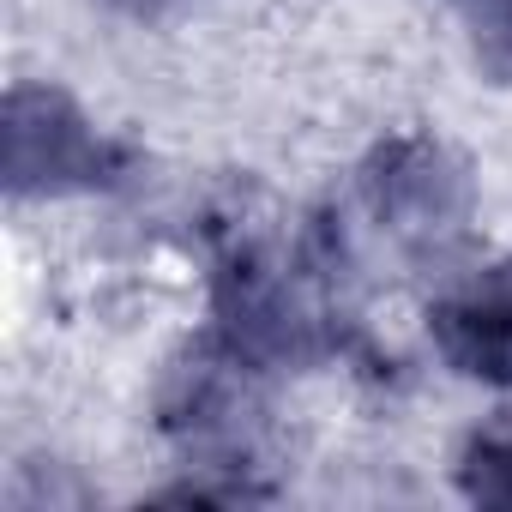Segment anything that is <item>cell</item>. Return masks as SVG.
<instances>
[{"instance_id":"obj_1","label":"cell","mask_w":512,"mask_h":512,"mask_svg":"<svg viewBox=\"0 0 512 512\" xmlns=\"http://www.w3.org/2000/svg\"><path fill=\"white\" fill-rule=\"evenodd\" d=\"M217 332L260 368H314L344 350V302H338V247L308 229L296 241L223 223L217 272H211Z\"/></svg>"},{"instance_id":"obj_2","label":"cell","mask_w":512,"mask_h":512,"mask_svg":"<svg viewBox=\"0 0 512 512\" xmlns=\"http://www.w3.org/2000/svg\"><path fill=\"white\" fill-rule=\"evenodd\" d=\"M272 368H260L253 356H241L223 332L187 344L169 374H163V434L169 446L187 458V470L223 476L241 500H260L266 488L241 482L266 452V380Z\"/></svg>"},{"instance_id":"obj_8","label":"cell","mask_w":512,"mask_h":512,"mask_svg":"<svg viewBox=\"0 0 512 512\" xmlns=\"http://www.w3.org/2000/svg\"><path fill=\"white\" fill-rule=\"evenodd\" d=\"M109 7H121V13H133V19H151V13H169V7H181V0H109Z\"/></svg>"},{"instance_id":"obj_5","label":"cell","mask_w":512,"mask_h":512,"mask_svg":"<svg viewBox=\"0 0 512 512\" xmlns=\"http://www.w3.org/2000/svg\"><path fill=\"white\" fill-rule=\"evenodd\" d=\"M428 338L452 374L512 386V266H476L428 308Z\"/></svg>"},{"instance_id":"obj_6","label":"cell","mask_w":512,"mask_h":512,"mask_svg":"<svg viewBox=\"0 0 512 512\" xmlns=\"http://www.w3.org/2000/svg\"><path fill=\"white\" fill-rule=\"evenodd\" d=\"M458 488L476 506H512V416H494L464 440Z\"/></svg>"},{"instance_id":"obj_3","label":"cell","mask_w":512,"mask_h":512,"mask_svg":"<svg viewBox=\"0 0 512 512\" xmlns=\"http://www.w3.org/2000/svg\"><path fill=\"white\" fill-rule=\"evenodd\" d=\"M127 175V151L55 85H13L0 109V181L13 199L103 193Z\"/></svg>"},{"instance_id":"obj_7","label":"cell","mask_w":512,"mask_h":512,"mask_svg":"<svg viewBox=\"0 0 512 512\" xmlns=\"http://www.w3.org/2000/svg\"><path fill=\"white\" fill-rule=\"evenodd\" d=\"M452 7L470 19V43H476V61L512 85V0H452Z\"/></svg>"},{"instance_id":"obj_4","label":"cell","mask_w":512,"mask_h":512,"mask_svg":"<svg viewBox=\"0 0 512 512\" xmlns=\"http://www.w3.org/2000/svg\"><path fill=\"white\" fill-rule=\"evenodd\" d=\"M362 205L404 253H440L476 211L470 169L428 133H398L362 163Z\"/></svg>"}]
</instances>
